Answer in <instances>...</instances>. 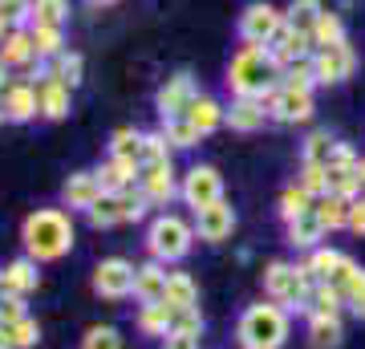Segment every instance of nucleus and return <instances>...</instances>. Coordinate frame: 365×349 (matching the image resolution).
I'll return each mask as SVG.
<instances>
[{
	"instance_id": "nucleus-17",
	"label": "nucleus",
	"mask_w": 365,
	"mask_h": 349,
	"mask_svg": "<svg viewBox=\"0 0 365 349\" xmlns=\"http://www.w3.org/2000/svg\"><path fill=\"white\" fill-rule=\"evenodd\" d=\"M37 78L41 81H66L69 90H78L81 78H86V61H81V53L66 49L61 57H53V61H37Z\"/></svg>"
},
{
	"instance_id": "nucleus-11",
	"label": "nucleus",
	"mask_w": 365,
	"mask_h": 349,
	"mask_svg": "<svg viewBox=\"0 0 365 349\" xmlns=\"http://www.w3.org/2000/svg\"><path fill=\"white\" fill-rule=\"evenodd\" d=\"M138 183H143L146 199H150L155 207H170L182 195V175L175 171V163H155V167H143Z\"/></svg>"
},
{
	"instance_id": "nucleus-9",
	"label": "nucleus",
	"mask_w": 365,
	"mask_h": 349,
	"mask_svg": "<svg viewBox=\"0 0 365 349\" xmlns=\"http://www.w3.org/2000/svg\"><path fill=\"white\" fill-rule=\"evenodd\" d=\"M134 272H138V264H130V260H122V256L102 260V264L93 268V293L102 300L134 297Z\"/></svg>"
},
{
	"instance_id": "nucleus-49",
	"label": "nucleus",
	"mask_w": 365,
	"mask_h": 349,
	"mask_svg": "<svg viewBox=\"0 0 365 349\" xmlns=\"http://www.w3.org/2000/svg\"><path fill=\"white\" fill-rule=\"evenodd\" d=\"M175 329H179V333H203V313L199 309H175Z\"/></svg>"
},
{
	"instance_id": "nucleus-56",
	"label": "nucleus",
	"mask_w": 365,
	"mask_h": 349,
	"mask_svg": "<svg viewBox=\"0 0 365 349\" xmlns=\"http://www.w3.org/2000/svg\"><path fill=\"white\" fill-rule=\"evenodd\" d=\"M9 29H13V25H9V21H4V16H0V41L9 37Z\"/></svg>"
},
{
	"instance_id": "nucleus-58",
	"label": "nucleus",
	"mask_w": 365,
	"mask_h": 349,
	"mask_svg": "<svg viewBox=\"0 0 365 349\" xmlns=\"http://www.w3.org/2000/svg\"><path fill=\"white\" fill-rule=\"evenodd\" d=\"M0 122H9V118H4V106H0Z\"/></svg>"
},
{
	"instance_id": "nucleus-7",
	"label": "nucleus",
	"mask_w": 365,
	"mask_h": 349,
	"mask_svg": "<svg viewBox=\"0 0 365 349\" xmlns=\"http://www.w3.org/2000/svg\"><path fill=\"white\" fill-rule=\"evenodd\" d=\"M240 41L244 45H272L276 33L284 29V13L276 9V4H264V0H256V4H248L244 13H240Z\"/></svg>"
},
{
	"instance_id": "nucleus-33",
	"label": "nucleus",
	"mask_w": 365,
	"mask_h": 349,
	"mask_svg": "<svg viewBox=\"0 0 365 349\" xmlns=\"http://www.w3.org/2000/svg\"><path fill=\"white\" fill-rule=\"evenodd\" d=\"M150 207H155V203L146 199L143 183H130V187H122V191H118V211H122V223H143Z\"/></svg>"
},
{
	"instance_id": "nucleus-1",
	"label": "nucleus",
	"mask_w": 365,
	"mask_h": 349,
	"mask_svg": "<svg viewBox=\"0 0 365 349\" xmlns=\"http://www.w3.org/2000/svg\"><path fill=\"white\" fill-rule=\"evenodd\" d=\"M73 216L61 211V207H37L29 211L25 223H21V244H25V256H33L37 264H53L73 252Z\"/></svg>"
},
{
	"instance_id": "nucleus-25",
	"label": "nucleus",
	"mask_w": 365,
	"mask_h": 349,
	"mask_svg": "<svg viewBox=\"0 0 365 349\" xmlns=\"http://www.w3.org/2000/svg\"><path fill=\"white\" fill-rule=\"evenodd\" d=\"M138 175H143V163H130V158H106L102 171H98V179H102L106 195H118L122 187L138 183Z\"/></svg>"
},
{
	"instance_id": "nucleus-43",
	"label": "nucleus",
	"mask_w": 365,
	"mask_h": 349,
	"mask_svg": "<svg viewBox=\"0 0 365 349\" xmlns=\"http://www.w3.org/2000/svg\"><path fill=\"white\" fill-rule=\"evenodd\" d=\"M33 21L66 29V21H69V0H33Z\"/></svg>"
},
{
	"instance_id": "nucleus-53",
	"label": "nucleus",
	"mask_w": 365,
	"mask_h": 349,
	"mask_svg": "<svg viewBox=\"0 0 365 349\" xmlns=\"http://www.w3.org/2000/svg\"><path fill=\"white\" fill-rule=\"evenodd\" d=\"M9 86H13V78H9V69L0 65V98H4V90H9Z\"/></svg>"
},
{
	"instance_id": "nucleus-41",
	"label": "nucleus",
	"mask_w": 365,
	"mask_h": 349,
	"mask_svg": "<svg viewBox=\"0 0 365 349\" xmlns=\"http://www.w3.org/2000/svg\"><path fill=\"white\" fill-rule=\"evenodd\" d=\"M86 220H90V228H98V232H106V228H118V223H122L118 195H102V199H98L90 211H86Z\"/></svg>"
},
{
	"instance_id": "nucleus-46",
	"label": "nucleus",
	"mask_w": 365,
	"mask_h": 349,
	"mask_svg": "<svg viewBox=\"0 0 365 349\" xmlns=\"http://www.w3.org/2000/svg\"><path fill=\"white\" fill-rule=\"evenodd\" d=\"M4 329H9V337H13V349H37L41 325L33 321V317H21L16 325H4Z\"/></svg>"
},
{
	"instance_id": "nucleus-22",
	"label": "nucleus",
	"mask_w": 365,
	"mask_h": 349,
	"mask_svg": "<svg viewBox=\"0 0 365 349\" xmlns=\"http://www.w3.org/2000/svg\"><path fill=\"white\" fill-rule=\"evenodd\" d=\"M37 93H41V118H49V122H61L73 110V90L66 81H37Z\"/></svg>"
},
{
	"instance_id": "nucleus-55",
	"label": "nucleus",
	"mask_w": 365,
	"mask_h": 349,
	"mask_svg": "<svg viewBox=\"0 0 365 349\" xmlns=\"http://www.w3.org/2000/svg\"><path fill=\"white\" fill-rule=\"evenodd\" d=\"M90 9H110V4H118V0H86Z\"/></svg>"
},
{
	"instance_id": "nucleus-52",
	"label": "nucleus",
	"mask_w": 365,
	"mask_h": 349,
	"mask_svg": "<svg viewBox=\"0 0 365 349\" xmlns=\"http://www.w3.org/2000/svg\"><path fill=\"white\" fill-rule=\"evenodd\" d=\"M345 309H349L353 317H357V321H365V293H357V297H349V305H345Z\"/></svg>"
},
{
	"instance_id": "nucleus-54",
	"label": "nucleus",
	"mask_w": 365,
	"mask_h": 349,
	"mask_svg": "<svg viewBox=\"0 0 365 349\" xmlns=\"http://www.w3.org/2000/svg\"><path fill=\"white\" fill-rule=\"evenodd\" d=\"M0 349H13V337H9V329L0 325Z\"/></svg>"
},
{
	"instance_id": "nucleus-21",
	"label": "nucleus",
	"mask_w": 365,
	"mask_h": 349,
	"mask_svg": "<svg viewBox=\"0 0 365 349\" xmlns=\"http://www.w3.org/2000/svg\"><path fill=\"white\" fill-rule=\"evenodd\" d=\"M37 285H41V272H37V260L33 256H16L4 264V293L29 297V293H37Z\"/></svg>"
},
{
	"instance_id": "nucleus-38",
	"label": "nucleus",
	"mask_w": 365,
	"mask_h": 349,
	"mask_svg": "<svg viewBox=\"0 0 365 349\" xmlns=\"http://www.w3.org/2000/svg\"><path fill=\"white\" fill-rule=\"evenodd\" d=\"M341 41H349V37H345V21L325 9L321 21L313 25V45H317V49H329V45H341Z\"/></svg>"
},
{
	"instance_id": "nucleus-27",
	"label": "nucleus",
	"mask_w": 365,
	"mask_h": 349,
	"mask_svg": "<svg viewBox=\"0 0 365 349\" xmlns=\"http://www.w3.org/2000/svg\"><path fill=\"white\" fill-rule=\"evenodd\" d=\"M345 309V293H341L333 280H317L313 293H309V317H341Z\"/></svg>"
},
{
	"instance_id": "nucleus-45",
	"label": "nucleus",
	"mask_w": 365,
	"mask_h": 349,
	"mask_svg": "<svg viewBox=\"0 0 365 349\" xmlns=\"http://www.w3.org/2000/svg\"><path fill=\"white\" fill-rule=\"evenodd\" d=\"M300 187L313 195V199H321V195H329V167H313V163H300Z\"/></svg>"
},
{
	"instance_id": "nucleus-28",
	"label": "nucleus",
	"mask_w": 365,
	"mask_h": 349,
	"mask_svg": "<svg viewBox=\"0 0 365 349\" xmlns=\"http://www.w3.org/2000/svg\"><path fill=\"white\" fill-rule=\"evenodd\" d=\"M349 207H353V199L329 191L313 203V211H317V220L325 223V232H341V228H349Z\"/></svg>"
},
{
	"instance_id": "nucleus-57",
	"label": "nucleus",
	"mask_w": 365,
	"mask_h": 349,
	"mask_svg": "<svg viewBox=\"0 0 365 349\" xmlns=\"http://www.w3.org/2000/svg\"><path fill=\"white\" fill-rule=\"evenodd\" d=\"M0 297H4V268H0Z\"/></svg>"
},
{
	"instance_id": "nucleus-6",
	"label": "nucleus",
	"mask_w": 365,
	"mask_h": 349,
	"mask_svg": "<svg viewBox=\"0 0 365 349\" xmlns=\"http://www.w3.org/2000/svg\"><path fill=\"white\" fill-rule=\"evenodd\" d=\"M260 102L268 106L272 122H280V126H300V122H309L313 110H317L313 90H288V86H280V81L260 93Z\"/></svg>"
},
{
	"instance_id": "nucleus-50",
	"label": "nucleus",
	"mask_w": 365,
	"mask_h": 349,
	"mask_svg": "<svg viewBox=\"0 0 365 349\" xmlns=\"http://www.w3.org/2000/svg\"><path fill=\"white\" fill-rule=\"evenodd\" d=\"M163 349H199V333H179V329H170L163 337Z\"/></svg>"
},
{
	"instance_id": "nucleus-10",
	"label": "nucleus",
	"mask_w": 365,
	"mask_h": 349,
	"mask_svg": "<svg viewBox=\"0 0 365 349\" xmlns=\"http://www.w3.org/2000/svg\"><path fill=\"white\" fill-rule=\"evenodd\" d=\"M313 69H317V86H341L345 78H353V69H357V53H353L349 41L329 45V49H317L313 53Z\"/></svg>"
},
{
	"instance_id": "nucleus-37",
	"label": "nucleus",
	"mask_w": 365,
	"mask_h": 349,
	"mask_svg": "<svg viewBox=\"0 0 365 349\" xmlns=\"http://www.w3.org/2000/svg\"><path fill=\"white\" fill-rule=\"evenodd\" d=\"M158 130L167 134L170 151H191V146H199V138H203V134H199V130L187 122V118H167Z\"/></svg>"
},
{
	"instance_id": "nucleus-36",
	"label": "nucleus",
	"mask_w": 365,
	"mask_h": 349,
	"mask_svg": "<svg viewBox=\"0 0 365 349\" xmlns=\"http://www.w3.org/2000/svg\"><path fill=\"white\" fill-rule=\"evenodd\" d=\"M321 13H325L321 0H292V4L284 9V25L300 29V33H313V25L321 21Z\"/></svg>"
},
{
	"instance_id": "nucleus-3",
	"label": "nucleus",
	"mask_w": 365,
	"mask_h": 349,
	"mask_svg": "<svg viewBox=\"0 0 365 349\" xmlns=\"http://www.w3.org/2000/svg\"><path fill=\"white\" fill-rule=\"evenodd\" d=\"M235 341L244 349H280L288 341V309L276 300L248 305L235 321Z\"/></svg>"
},
{
	"instance_id": "nucleus-59",
	"label": "nucleus",
	"mask_w": 365,
	"mask_h": 349,
	"mask_svg": "<svg viewBox=\"0 0 365 349\" xmlns=\"http://www.w3.org/2000/svg\"><path fill=\"white\" fill-rule=\"evenodd\" d=\"M361 183H365V158H361Z\"/></svg>"
},
{
	"instance_id": "nucleus-4",
	"label": "nucleus",
	"mask_w": 365,
	"mask_h": 349,
	"mask_svg": "<svg viewBox=\"0 0 365 349\" xmlns=\"http://www.w3.org/2000/svg\"><path fill=\"white\" fill-rule=\"evenodd\" d=\"M191 248H195V223H187L175 211H158L155 220H150V228H146V252H150V260L179 264V260L191 256Z\"/></svg>"
},
{
	"instance_id": "nucleus-40",
	"label": "nucleus",
	"mask_w": 365,
	"mask_h": 349,
	"mask_svg": "<svg viewBox=\"0 0 365 349\" xmlns=\"http://www.w3.org/2000/svg\"><path fill=\"white\" fill-rule=\"evenodd\" d=\"M280 86H288V90H313L317 86L313 57H300V61L284 65V69H280Z\"/></svg>"
},
{
	"instance_id": "nucleus-5",
	"label": "nucleus",
	"mask_w": 365,
	"mask_h": 349,
	"mask_svg": "<svg viewBox=\"0 0 365 349\" xmlns=\"http://www.w3.org/2000/svg\"><path fill=\"white\" fill-rule=\"evenodd\" d=\"M309 293H313V280L300 272V264H288V260H272L264 268V297L284 305L288 313H304L309 309Z\"/></svg>"
},
{
	"instance_id": "nucleus-13",
	"label": "nucleus",
	"mask_w": 365,
	"mask_h": 349,
	"mask_svg": "<svg viewBox=\"0 0 365 349\" xmlns=\"http://www.w3.org/2000/svg\"><path fill=\"white\" fill-rule=\"evenodd\" d=\"M195 93L199 90H195V78H191V74H175V78H167V86L155 93L158 118H163V122H167V118H182Z\"/></svg>"
},
{
	"instance_id": "nucleus-42",
	"label": "nucleus",
	"mask_w": 365,
	"mask_h": 349,
	"mask_svg": "<svg viewBox=\"0 0 365 349\" xmlns=\"http://www.w3.org/2000/svg\"><path fill=\"white\" fill-rule=\"evenodd\" d=\"M170 143L163 130H143V167H155V163H170Z\"/></svg>"
},
{
	"instance_id": "nucleus-48",
	"label": "nucleus",
	"mask_w": 365,
	"mask_h": 349,
	"mask_svg": "<svg viewBox=\"0 0 365 349\" xmlns=\"http://www.w3.org/2000/svg\"><path fill=\"white\" fill-rule=\"evenodd\" d=\"M21 317H29L25 297H13V293H4V297H0V325H16Z\"/></svg>"
},
{
	"instance_id": "nucleus-47",
	"label": "nucleus",
	"mask_w": 365,
	"mask_h": 349,
	"mask_svg": "<svg viewBox=\"0 0 365 349\" xmlns=\"http://www.w3.org/2000/svg\"><path fill=\"white\" fill-rule=\"evenodd\" d=\"M0 16L13 29H29L33 25V0H0Z\"/></svg>"
},
{
	"instance_id": "nucleus-19",
	"label": "nucleus",
	"mask_w": 365,
	"mask_h": 349,
	"mask_svg": "<svg viewBox=\"0 0 365 349\" xmlns=\"http://www.w3.org/2000/svg\"><path fill=\"white\" fill-rule=\"evenodd\" d=\"M167 280H170L167 264L146 260V264H138V272H134V297L143 300V305H155V300L167 297Z\"/></svg>"
},
{
	"instance_id": "nucleus-51",
	"label": "nucleus",
	"mask_w": 365,
	"mask_h": 349,
	"mask_svg": "<svg viewBox=\"0 0 365 349\" xmlns=\"http://www.w3.org/2000/svg\"><path fill=\"white\" fill-rule=\"evenodd\" d=\"M349 232L365 236V195L361 199H353V207H349Z\"/></svg>"
},
{
	"instance_id": "nucleus-18",
	"label": "nucleus",
	"mask_w": 365,
	"mask_h": 349,
	"mask_svg": "<svg viewBox=\"0 0 365 349\" xmlns=\"http://www.w3.org/2000/svg\"><path fill=\"white\" fill-rule=\"evenodd\" d=\"M264 122H272V114L260 98H232V106H227V126L232 130L256 134V130H264Z\"/></svg>"
},
{
	"instance_id": "nucleus-35",
	"label": "nucleus",
	"mask_w": 365,
	"mask_h": 349,
	"mask_svg": "<svg viewBox=\"0 0 365 349\" xmlns=\"http://www.w3.org/2000/svg\"><path fill=\"white\" fill-rule=\"evenodd\" d=\"M110 158H130V163H143V130L118 126L114 134H110Z\"/></svg>"
},
{
	"instance_id": "nucleus-39",
	"label": "nucleus",
	"mask_w": 365,
	"mask_h": 349,
	"mask_svg": "<svg viewBox=\"0 0 365 349\" xmlns=\"http://www.w3.org/2000/svg\"><path fill=\"white\" fill-rule=\"evenodd\" d=\"M329 191H333V195H345V199H361V195H365L361 167H353V171L329 167Z\"/></svg>"
},
{
	"instance_id": "nucleus-29",
	"label": "nucleus",
	"mask_w": 365,
	"mask_h": 349,
	"mask_svg": "<svg viewBox=\"0 0 365 349\" xmlns=\"http://www.w3.org/2000/svg\"><path fill=\"white\" fill-rule=\"evenodd\" d=\"M29 37H33L37 61H53V57L66 53V33H61V25H41V21H33L29 25Z\"/></svg>"
},
{
	"instance_id": "nucleus-2",
	"label": "nucleus",
	"mask_w": 365,
	"mask_h": 349,
	"mask_svg": "<svg viewBox=\"0 0 365 349\" xmlns=\"http://www.w3.org/2000/svg\"><path fill=\"white\" fill-rule=\"evenodd\" d=\"M280 81V65H276L268 45H240L227 61V90L232 98H260L268 86Z\"/></svg>"
},
{
	"instance_id": "nucleus-34",
	"label": "nucleus",
	"mask_w": 365,
	"mask_h": 349,
	"mask_svg": "<svg viewBox=\"0 0 365 349\" xmlns=\"http://www.w3.org/2000/svg\"><path fill=\"white\" fill-rule=\"evenodd\" d=\"M337 151V138L329 130H313L304 143H300V163H313V167H329V158Z\"/></svg>"
},
{
	"instance_id": "nucleus-16",
	"label": "nucleus",
	"mask_w": 365,
	"mask_h": 349,
	"mask_svg": "<svg viewBox=\"0 0 365 349\" xmlns=\"http://www.w3.org/2000/svg\"><path fill=\"white\" fill-rule=\"evenodd\" d=\"M182 118H187L203 138H207V134H215L220 126H227V106H223L220 98H211V93H195Z\"/></svg>"
},
{
	"instance_id": "nucleus-23",
	"label": "nucleus",
	"mask_w": 365,
	"mask_h": 349,
	"mask_svg": "<svg viewBox=\"0 0 365 349\" xmlns=\"http://www.w3.org/2000/svg\"><path fill=\"white\" fill-rule=\"evenodd\" d=\"M341 264H345V252H337V248H313V252H309V256L300 260V272H304V276H309V280H333V276H337V268Z\"/></svg>"
},
{
	"instance_id": "nucleus-44",
	"label": "nucleus",
	"mask_w": 365,
	"mask_h": 349,
	"mask_svg": "<svg viewBox=\"0 0 365 349\" xmlns=\"http://www.w3.org/2000/svg\"><path fill=\"white\" fill-rule=\"evenodd\" d=\"M81 349H122V333L114 325H90L81 337Z\"/></svg>"
},
{
	"instance_id": "nucleus-20",
	"label": "nucleus",
	"mask_w": 365,
	"mask_h": 349,
	"mask_svg": "<svg viewBox=\"0 0 365 349\" xmlns=\"http://www.w3.org/2000/svg\"><path fill=\"white\" fill-rule=\"evenodd\" d=\"M134 329H138L143 337H155V341H163V337L175 329V309H170L167 300L138 305V313H134Z\"/></svg>"
},
{
	"instance_id": "nucleus-14",
	"label": "nucleus",
	"mask_w": 365,
	"mask_h": 349,
	"mask_svg": "<svg viewBox=\"0 0 365 349\" xmlns=\"http://www.w3.org/2000/svg\"><path fill=\"white\" fill-rule=\"evenodd\" d=\"M0 106H4V118L9 122H33V118H41L37 81H13L4 90V98H0Z\"/></svg>"
},
{
	"instance_id": "nucleus-26",
	"label": "nucleus",
	"mask_w": 365,
	"mask_h": 349,
	"mask_svg": "<svg viewBox=\"0 0 365 349\" xmlns=\"http://www.w3.org/2000/svg\"><path fill=\"white\" fill-rule=\"evenodd\" d=\"M288 228V244L300 248V252H313V248H321V240H325V223L317 220V211H304L300 220L284 223Z\"/></svg>"
},
{
	"instance_id": "nucleus-12",
	"label": "nucleus",
	"mask_w": 365,
	"mask_h": 349,
	"mask_svg": "<svg viewBox=\"0 0 365 349\" xmlns=\"http://www.w3.org/2000/svg\"><path fill=\"white\" fill-rule=\"evenodd\" d=\"M232 232H235V207L227 199L195 211V236L203 244H223V240H232Z\"/></svg>"
},
{
	"instance_id": "nucleus-24",
	"label": "nucleus",
	"mask_w": 365,
	"mask_h": 349,
	"mask_svg": "<svg viewBox=\"0 0 365 349\" xmlns=\"http://www.w3.org/2000/svg\"><path fill=\"white\" fill-rule=\"evenodd\" d=\"M29 61H37V49H33L29 29H9V37L0 41V65L4 69H21Z\"/></svg>"
},
{
	"instance_id": "nucleus-31",
	"label": "nucleus",
	"mask_w": 365,
	"mask_h": 349,
	"mask_svg": "<svg viewBox=\"0 0 365 349\" xmlns=\"http://www.w3.org/2000/svg\"><path fill=\"white\" fill-rule=\"evenodd\" d=\"M313 203H317V199L304 191L300 183H288L284 191H280V199H276V211H280V220H284V223H292V220H300L304 211H313Z\"/></svg>"
},
{
	"instance_id": "nucleus-30",
	"label": "nucleus",
	"mask_w": 365,
	"mask_h": 349,
	"mask_svg": "<svg viewBox=\"0 0 365 349\" xmlns=\"http://www.w3.org/2000/svg\"><path fill=\"white\" fill-rule=\"evenodd\" d=\"M309 349H341L345 341V325L341 317H309Z\"/></svg>"
},
{
	"instance_id": "nucleus-8",
	"label": "nucleus",
	"mask_w": 365,
	"mask_h": 349,
	"mask_svg": "<svg viewBox=\"0 0 365 349\" xmlns=\"http://www.w3.org/2000/svg\"><path fill=\"white\" fill-rule=\"evenodd\" d=\"M182 203L191 207V211H203V207L220 203L223 199V175L211 163H195V167L182 175Z\"/></svg>"
},
{
	"instance_id": "nucleus-15",
	"label": "nucleus",
	"mask_w": 365,
	"mask_h": 349,
	"mask_svg": "<svg viewBox=\"0 0 365 349\" xmlns=\"http://www.w3.org/2000/svg\"><path fill=\"white\" fill-rule=\"evenodd\" d=\"M102 195H106V187L98 179V171H73L66 179V187H61V199H66L69 211H90Z\"/></svg>"
},
{
	"instance_id": "nucleus-32",
	"label": "nucleus",
	"mask_w": 365,
	"mask_h": 349,
	"mask_svg": "<svg viewBox=\"0 0 365 349\" xmlns=\"http://www.w3.org/2000/svg\"><path fill=\"white\" fill-rule=\"evenodd\" d=\"M170 309H199V285L187 276V272H170L167 280V297H163Z\"/></svg>"
}]
</instances>
